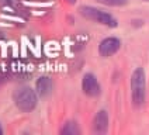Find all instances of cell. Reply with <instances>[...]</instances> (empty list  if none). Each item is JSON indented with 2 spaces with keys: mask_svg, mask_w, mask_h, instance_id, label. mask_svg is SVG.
<instances>
[{
  "mask_svg": "<svg viewBox=\"0 0 149 135\" xmlns=\"http://www.w3.org/2000/svg\"><path fill=\"white\" fill-rule=\"evenodd\" d=\"M79 13L84 18L91 20V21H96L99 24L107 25L110 28H116L117 25H118L116 17H113L110 13H106V11H103L100 8L91 7V6H82V7H79Z\"/></svg>",
  "mask_w": 149,
  "mask_h": 135,
  "instance_id": "3",
  "label": "cell"
},
{
  "mask_svg": "<svg viewBox=\"0 0 149 135\" xmlns=\"http://www.w3.org/2000/svg\"><path fill=\"white\" fill-rule=\"evenodd\" d=\"M52 89H54V83H52V80L49 77L42 76L37 80V93H38V96L47 97L52 93Z\"/></svg>",
  "mask_w": 149,
  "mask_h": 135,
  "instance_id": "7",
  "label": "cell"
},
{
  "mask_svg": "<svg viewBox=\"0 0 149 135\" xmlns=\"http://www.w3.org/2000/svg\"><path fill=\"white\" fill-rule=\"evenodd\" d=\"M82 90L89 97H97L101 92L99 80L93 73H86L82 79Z\"/></svg>",
  "mask_w": 149,
  "mask_h": 135,
  "instance_id": "4",
  "label": "cell"
},
{
  "mask_svg": "<svg viewBox=\"0 0 149 135\" xmlns=\"http://www.w3.org/2000/svg\"><path fill=\"white\" fill-rule=\"evenodd\" d=\"M143 1H149V0H143Z\"/></svg>",
  "mask_w": 149,
  "mask_h": 135,
  "instance_id": "12",
  "label": "cell"
},
{
  "mask_svg": "<svg viewBox=\"0 0 149 135\" xmlns=\"http://www.w3.org/2000/svg\"><path fill=\"white\" fill-rule=\"evenodd\" d=\"M120 48H121V41L116 37H108L99 44V54L104 58H108V56L117 54Z\"/></svg>",
  "mask_w": 149,
  "mask_h": 135,
  "instance_id": "5",
  "label": "cell"
},
{
  "mask_svg": "<svg viewBox=\"0 0 149 135\" xmlns=\"http://www.w3.org/2000/svg\"><path fill=\"white\" fill-rule=\"evenodd\" d=\"M108 129V114L106 110H100L93 120V132L106 134Z\"/></svg>",
  "mask_w": 149,
  "mask_h": 135,
  "instance_id": "6",
  "label": "cell"
},
{
  "mask_svg": "<svg viewBox=\"0 0 149 135\" xmlns=\"http://www.w3.org/2000/svg\"><path fill=\"white\" fill-rule=\"evenodd\" d=\"M3 134V129H1V128H0V135Z\"/></svg>",
  "mask_w": 149,
  "mask_h": 135,
  "instance_id": "11",
  "label": "cell"
},
{
  "mask_svg": "<svg viewBox=\"0 0 149 135\" xmlns=\"http://www.w3.org/2000/svg\"><path fill=\"white\" fill-rule=\"evenodd\" d=\"M96 1L106 4V6H111V7H121L128 3V0H96Z\"/></svg>",
  "mask_w": 149,
  "mask_h": 135,
  "instance_id": "9",
  "label": "cell"
},
{
  "mask_svg": "<svg viewBox=\"0 0 149 135\" xmlns=\"http://www.w3.org/2000/svg\"><path fill=\"white\" fill-rule=\"evenodd\" d=\"M146 96V77L142 68H136L131 76V97L135 107H141Z\"/></svg>",
  "mask_w": 149,
  "mask_h": 135,
  "instance_id": "1",
  "label": "cell"
},
{
  "mask_svg": "<svg viewBox=\"0 0 149 135\" xmlns=\"http://www.w3.org/2000/svg\"><path fill=\"white\" fill-rule=\"evenodd\" d=\"M68 3H70V4H74V3H76V0H68Z\"/></svg>",
  "mask_w": 149,
  "mask_h": 135,
  "instance_id": "10",
  "label": "cell"
},
{
  "mask_svg": "<svg viewBox=\"0 0 149 135\" xmlns=\"http://www.w3.org/2000/svg\"><path fill=\"white\" fill-rule=\"evenodd\" d=\"M37 94H38V93H35L33 89L28 87V86H24V87L18 89V90L14 93V96H13L16 107L20 110V111H23V113L33 111V110L37 107V103H38V96H37Z\"/></svg>",
  "mask_w": 149,
  "mask_h": 135,
  "instance_id": "2",
  "label": "cell"
},
{
  "mask_svg": "<svg viewBox=\"0 0 149 135\" xmlns=\"http://www.w3.org/2000/svg\"><path fill=\"white\" fill-rule=\"evenodd\" d=\"M61 134L62 135H79L80 134V129H79V127L77 124L74 122V121H68L65 127L61 129Z\"/></svg>",
  "mask_w": 149,
  "mask_h": 135,
  "instance_id": "8",
  "label": "cell"
}]
</instances>
